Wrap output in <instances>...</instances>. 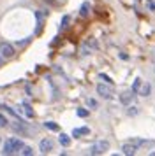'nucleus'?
<instances>
[{
  "label": "nucleus",
  "instance_id": "6ab92c4d",
  "mask_svg": "<svg viewBox=\"0 0 155 156\" xmlns=\"http://www.w3.org/2000/svg\"><path fill=\"white\" fill-rule=\"evenodd\" d=\"M76 114H78V118H88V116H90V112H88L85 107H78V109H76Z\"/></svg>",
  "mask_w": 155,
  "mask_h": 156
},
{
  "label": "nucleus",
  "instance_id": "b1692460",
  "mask_svg": "<svg viewBox=\"0 0 155 156\" xmlns=\"http://www.w3.org/2000/svg\"><path fill=\"white\" fill-rule=\"evenodd\" d=\"M25 91H27V95H28V97H32V88H30V84H27V86H25Z\"/></svg>",
  "mask_w": 155,
  "mask_h": 156
},
{
  "label": "nucleus",
  "instance_id": "dca6fc26",
  "mask_svg": "<svg viewBox=\"0 0 155 156\" xmlns=\"http://www.w3.org/2000/svg\"><path fill=\"white\" fill-rule=\"evenodd\" d=\"M69 21H70V16L65 14V16L62 18V21H60V27H58V30H60V32H63V30L69 27Z\"/></svg>",
  "mask_w": 155,
  "mask_h": 156
},
{
  "label": "nucleus",
  "instance_id": "ddd939ff",
  "mask_svg": "<svg viewBox=\"0 0 155 156\" xmlns=\"http://www.w3.org/2000/svg\"><path fill=\"white\" fill-rule=\"evenodd\" d=\"M70 140H72V135H67V133H60L58 135V142H60V146H63V147H69Z\"/></svg>",
  "mask_w": 155,
  "mask_h": 156
},
{
  "label": "nucleus",
  "instance_id": "f8f14e48",
  "mask_svg": "<svg viewBox=\"0 0 155 156\" xmlns=\"http://www.w3.org/2000/svg\"><path fill=\"white\" fill-rule=\"evenodd\" d=\"M125 114L129 116V118H136V116H139L141 114V107L139 105H127V111H125Z\"/></svg>",
  "mask_w": 155,
  "mask_h": 156
},
{
  "label": "nucleus",
  "instance_id": "bb28decb",
  "mask_svg": "<svg viewBox=\"0 0 155 156\" xmlns=\"http://www.w3.org/2000/svg\"><path fill=\"white\" fill-rule=\"evenodd\" d=\"M150 156H155V151H150Z\"/></svg>",
  "mask_w": 155,
  "mask_h": 156
},
{
  "label": "nucleus",
  "instance_id": "f03ea898",
  "mask_svg": "<svg viewBox=\"0 0 155 156\" xmlns=\"http://www.w3.org/2000/svg\"><path fill=\"white\" fill-rule=\"evenodd\" d=\"M95 91H97V95L100 97V98H104V100H113V97H115L113 86L106 84V83H99V84L95 86Z\"/></svg>",
  "mask_w": 155,
  "mask_h": 156
},
{
  "label": "nucleus",
  "instance_id": "20e7f679",
  "mask_svg": "<svg viewBox=\"0 0 155 156\" xmlns=\"http://www.w3.org/2000/svg\"><path fill=\"white\" fill-rule=\"evenodd\" d=\"M120 151H122V154H125V156H134V154H138V151H139V146H138L136 142L129 140V142H125V144H122Z\"/></svg>",
  "mask_w": 155,
  "mask_h": 156
},
{
  "label": "nucleus",
  "instance_id": "f3484780",
  "mask_svg": "<svg viewBox=\"0 0 155 156\" xmlns=\"http://www.w3.org/2000/svg\"><path fill=\"white\" fill-rule=\"evenodd\" d=\"M97 77L100 79V81H102V83H106V84H111V86H115V83H113V79L109 77V76H108V74H104V72H100V74H99Z\"/></svg>",
  "mask_w": 155,
  "mask_h": 156
},
{
  "label": "nucleus",
  "instance_id": "39448f33",
  "mask_svg": "<svg viewBox=\"0 0 155 156\" xmlns=\"http://www.w3.org/2000/svg\"><path fill=\"white\" fill-rule=\"evenodd\" d=\"M118 100H120V104L123 107H127V105H130L134 100H136V93L132 91V90H129V91H122L118 95Z\"/></svg>",
  "mask_w": 155,
  "mask_h": 156
},
{
  "label": "nucleus",
  "instance_id": "4be33fe9",
  "mask_svg": "<svg viewBox=\"0 0 155 156\" xmlns=\"http://www.w3.org/2000/svg\"><path fill=\"white\" fill-rule=\"evenodd\" d=\"M145 5L150 12H155V0H145Z\"/></svg>",
  "mask_w": 155,
  "mask_h": 156
},
{
  "label": "nucleus",
  "instance_id": "aec40b11",
  "mask_svg": "<svg viewBox=\"0 0 155 156\" xmlns=\"http://www.w3.org/2000/svg\"><path fill=\"white\" fill-rule=\"evenodd\" d=\"M20 154H23V156H32V154H34V149L30 147V146H23V147H21V151H20Z\"/></svg>",
  "mask_w": 155,
  "mask_h": 156
},
{
  "label": "nucleus",
  "instance_id": "a878e982",
  "mask_svg": "<svg viewBox=\"0 0 155 156\" xmlns=\"http://www.w3.org/2000/svg\"><path fill=\"white\" fill-rule=\"evenodd\" d=\"M4 60H6V58H4L2 55H0V67H2V62H4Z\"/></svg>",
  "mask_w": 155,
  "mask_h": 156
},
{
  "label": "nucleus",
  "instance_id": "cd10ccee",
  "mask_svg": "<svg viewBox=\"0 0 155 156\" xmlns=\"http://www.w3.org/2000/svg\"><path fill=\"white\" fill-rule=\"evenodd\" d=\"M153 72H155V67H153Z\"/></svg>",
  "mask_w": 155,
  "mask_h": 156
},
{
  "label": "nucleus",
  "instance_id": "1a4fd4ad",
  "mask_svg": "<svg viewBox=\"0 0 155 156\" xmlns=\"http://www.w3.org/2000/svg\"><path fill=\"white\" fill-rule=\"evenodd\" d=\"M90 12H92V4L88 0H85L83 4L79 5V16H81V18H88Z\"/></svg>",
  "mask_w": 155,
  "mask_h": 156
},
{
  "label": "nucleus",
  "instance_id": "9d476101",
  "mask_svg": "<svg viewBox=\"0 0 155 156\" xmlns=\"http://www.w3.org/2000/svg\"><path fill=\"white\" fill-rule=\"evenodd\" d=\"M72 139H81L83 135H90V128L88 126H81V128H74L72 130Z\"/></svg>",
  "mask_w": 155,
  "mask_h": 156
},
{
  "label": "nucleus",
  "instance_id": "a211bd4d",
  "mask_svg": "<svg viewBox=\"0 0 155 156\" xmlns=\"http://www.w3.org/2000/svg\"><path fill=\"white\" fill-rule=\"evenodd\" d=\"M44 128H48L51 132H58V130H60V126L56 125L55 121H44Z\"/></svg>",
  "mask_w": 155,
  "mask_h": 156
},
{
  "label": "nucleus",
  "instance_id": "9b49d317",
  "mask_svg": "<svg viewBox=\"0 0 155 156\" xmlns=\"http://www.w3.org/2000/svg\"><path fill=\"white\" fill-rule=\"evenodd\" d=\"M21 112L25 114V116H27V118H34L35 116V112H34V109H32V105H30V104H28V102H21Z\"/></svg>",
  "mask_w": 155,
  "mask_h": 156
},
{
  "label": "nucleus",
  "instance_id": "7ed1b4c3",
  "mask_svg": "<svg viewBox=\"0 0 155 156\" xmlns=\"http://www.w3.org/2000/svg\"><path fill=\"white\" fill-rule=\"evenodd\" d=\"M109 149V142L108 140H97L95 144H92L88 149V154L95 156V154H104L106 151Z\"/></svg>",
  "mask_w": 155,
  "mask_h": 156
},
{
  "label": "nucleus",
  "instance_id": "423d86ee",
  "mask_svg": "<svg viewBox=\"0 0 155 156\" xmlns=\"http://www.w3.org/2000/svg\"><path fill=\"white\" fill-rule=\"evenodd\" d=\"M0 55L6 58V60H9V58H13L14 55H16V49H14L13 44H9V42H0Z\"/></svg>",
  "mask_w": 155,
  "mask_h": 156
},
{
  "label": "nucleus",
  "instance_id": "412c9836",
  "mask_svg": "<svg viewBox=\"0 0 155 156\" xmlns=\"http://www.w3.org/2000/svg\"><path fill=\"white\" fill-rule=\"evenodd\" d=\"M86 105L90 107L92 111H97V109H99V102L95 98H88V100H86Z\"/></svg>",
  "mask_w": 155,
  "mask_h": 156
},
{
  "label": "nucleus",
  "instance_id": "f257e3e1",
  "mask_svg": "<svg viewBox=\"0 0 155 156\" xmlns=\"http://www.w3.org/2000/svg\"><path fill=\"white\" fill-rule=\"evenodd\" d=\"M23 146H25V144H23L21 139H18V137H9V139L4 142V146H2V154H6V156L18 154Z\"/></svg>",
  "mask_w": 155,
  "mask_h": 156
},
{
  "label": "nucleus",
  "instance_id": "393cba45",
  "mask_svg": "<svg viewBox=\"0 0 155 156\" xmlns=\"http://www.w3.org/2000/svg\"><path fill=\"white\" fill-rule=\"evenodd\" d=\"M118 56H120V58H122V60H129V56H127L125 53H120Z\"/></svg>",
  "mask_w": 155,
  "mask_h": 156
},
{
  "label": "nucleus",
  "instance_id": "6e6552de",
  "mask_svg": "<svg viewBox=\"0 0 155 156\" xmlns=\"http://www.w3.org/2000/svg\"><path fill=\"white\" fill-rule=\"evenodd\" d=\"M53 140L51 139H42L41 142H39V153L41 154H48V153H51L53 151Z\"/></svg>",
  "mask_w": 155,
  "mask_h": 156
},
{
  "label": "nucleus",
  "instance_id": "2eb2a0df",
  "mask_svg": "<svg viewBox=\"0 0 155 156\" xmlns=\"http://www.w3.org/2000/svg\"><path fill=\"white\" fill-rule=\"evenodd\" d=\"M139 95L143 97V98L150 97V95H152V84H150V83H145V84H143V88H141Z\"/></svg>",
  "mask_w": 155,
  "mask_h": 156
},
{
  "label": "nucleus",
  "instance_id": "4468645a",
  "mask_svg": "<svg viewBox=\"0 0 155 156\" xmlns=\"http://www.w3.org/2000/svg\"><path fill=\"white\" fill-rule=\"evenodd\" d=\"M143 84H145V81H143L141 77H136V79L132 81V86H130V90H132L134 93H138V95H139V91H141V88H143Z\"/></svg>",
  "mask_w": 155,
  "mask_h": 156
},
{
  "label": "nucleus",
  "instance_id": "5701e85b",
  "mask_svg": "<svg viewBox=\"0 0 155 156\" xmlns=\"http://www.w3.org/2000/svg\"><path fill=\"white\" fill-rule=\"evenodd\" d=\"M0 126L2 128H6V126H9V119H7L4 114H0Z\"/></svg>",
  "mask_w": 155,
  "mask_h": 156
},
{
  "label": "nucleus",
  "instance_id": "0eeeda50",
  "mask_svg": "<svg viewBox=\"0 0 155 156\" xmlns=\"http://www.w3.org/2000/svg\"><path fill=\"white\" fill-rule=\"evenodd\" d=\"M97 48H99V42L95 39H90V41H86V42L81 46V55H83V56H88V55H92V51H95Z\"/></svg>",
  "mask_w": 155,
  "mask_h": 156
}]
</instances>
